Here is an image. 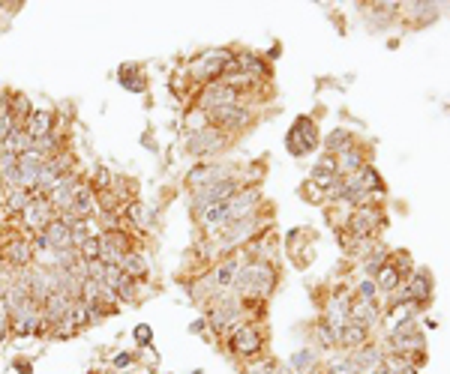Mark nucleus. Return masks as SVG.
I'll list each match as a JSON object with an SVG mask.
<instances>
[{"mask_svg":"<svg viewBox=\"0 0 450 374\" xmlns=\"http://www.w3.org/2000/svg\"><path fill=\"white\" fill-rule=\"evenodd\" d=\"M225 144H228L225 135L219 132V129L207 126V129H202V132H193L186 138V153L189 156H216Z\"/></svg>","mask_w":450,"mask_h":374,"instance_id":"1a4fd4ad","label":"nucleus"},{"mask_svg":"<svg viewBox=\"0 0 450 374\" xmlns=\"http://www.w3.org/2000/svg\"><path fill=\"white\" fill-rule=\"evenodd\" d=\"M39 327H43V306H27L22 315L13 318V332L15 336H36Z\"/></svg>","mask_w":450,"mask_h":374,"instance_id":"aec40b11","label":"nucleus"},{"mask_svg":"<svg viewBox=\"0 0 450 374\" xmlns=\"http://www.w3.org/2000/svg\"><path fill=\"white\" fill-rule=\"evenodd\" d=\"M9 332H13V315L6 309V299H0V341H3Z\"/></svg>","mask_w":450,"mask_h":374,"instance_id":"ea45409f","label":"nucleus"},{"mask_svg":"<svg viewBox=\"0 0 450 374\" xmlns=\"http://www.w3.org/2000/svg\"><path fill=\"white\" fill-rule=\"evenodd\" d=\"M363 338H366V329L360 327V323H352V320H348L345 327L339 329V345H343V348L357 350L360 345H363Z\"/></svg>","mask_w":450,"mask_h":374,"instance_id":"7c9ffc66","label":"nucleus"},{"mask_svg":"<svg viewBox=\"0 0 450 374\" xmlns=\"http://www.w3.org/2000/svg\"><path fill=\"white\" fill-rule=\"evenodd\" d=\"M408 13L414 18H429V15H435V6L433 3H408Z\"/></svg>","mask_w":450,"mask_h":374,"instance_id":"a18cd8bd","label":"nucleus"},{"mask_svg":"<svg viewBox=\"0 0 450 374\" xmlns=\"http://www.w3.org/2000/svg\"><path fill=\"white\" fill-rule=\"evenodd\" d=\"M366 374H390V371H387V368H384V366H375V368H369V371H366Z\"/></svg>","mask_w":450,"mask_h":374,"instance_id":"3c124183","label":"nucleus"},{"mask_svg":"<svg viewBox=\"0 0 450 374\" xmlns=\"http://www.w3.org/2000/svg\"><path fill=\"white\" fill-rule=\"evenodd\" d=\"M336 171L339 174H360V171H363V156L357 153L354 147H348L345 153H339V162H336Z\"/></svg>","mask_w":450,"mask_h":374,"instance_id":"2f4dec72","label":"nucleus"},{"mask_svg":"<svg viewBox=\"0 0 450 374\" xmlns=\"http://www.w3.org/2000/svg\"><path fill=\"white\" fill-rule=\"evenodd\" d=\"M258 231H262V219L253 213V216L234 221V225H228L223 234H219V246H223V249H234V246H240V242H246L249 237H255Z\"/></svg>","mask_w":450,"mask_h":374,"instance_id":"9b49d317","label":"nucleus"},{"mask_svg":"<svg viewBox=\"0 0 450 374\" xmlns=\"http://www.w3.org/2000/svg\"><path fill=\"white\" fill-rule=\"evenodd\" d=\"M120 270H123L129 279H135V281H138V279H144V276H147V260H144L142 251H133V249H129V251H126V258H123V264H120Z\"/></svg>","mask_w":450,"mask_h":374,"instance_id":"c756f323","label":"nucleus"},{"mask_svg":"<svg viewBox=\"0 0 450 374\" xmlns=\"http://www.w3.org/2000/svg\"><path fill=\"white\" fill-rule=\"evenodd\" d=\"M43 234H45L48 242H52V249H75L73 246V234H69V225H63L60 219H54Z\"/></svg>","mask_w":450,"mask_h":374,"instance_id":"a878e982","label":"nucleus"},{"mask_svg":"<svg viewBox=\"0 0 450 374\" xmlns=\"http://www.w3.org/2000/svg\"><path fill=\"white\" fill-rule=\"evenodd\" d=\"M399 281H403V276H399V270L396 267H390V264H384L382 270L375 272V285L382 288V290H393Z\"/></svg>","mask_w":450,"mask_h":374,"instance_id":"e433bc0d","label":"nucleus"},{"mask_svg":"<svg viewBox=\"0 0 450 374\" xmlns=\"http://www.w3.org/2000/svg\"><path fill=\"white\" fill-rule=\"evenodd\" d=\"M0 264H3V251H0Z\"/></svg>","mask_w":450,"mask_h":374,"instance_id":"5fc2aeb1","label":"nucleus"},{"mask_svg":"<svg viewBox=\"0 0 450 374\" xmlns=\"http://www.w3.org/2000/svg\"><path fill=\"white\" fill-rule=\"evenodd\" d=\"M129 362H133V353H120V357H114V366L117 368H126Z\"/></svg>","mask_w":450,"mask_h":374,"instance_id":"09e8293b","label":"nucleus"},{"mask_svg":"<svg viewBox=\"0 0 450 374\" xmlns=\"http://www.w3.org/2000/svg\"><path fill=\"white\" fill-rule=\"evenodd\" d=\"M69 216H73L75 221H84V219H93L99 216V198L90 183H82L75 189V198H73V207L66 210Z\"/></svg>","mask_w":450,"mask_h":374,"instance_id":"f8f14e48","label":"nucleus"},{"mask_svg":"<svg viewBox=\"0 0 450 374\" xmlns=\"http://www.w3.org/2000/svg\"><path fill=\"white\" fill-rule=\"evenodd\" d=\"M378 221H382V216H378V210L363 207V210H360V213L352 219V225H348V231H352V237H354V240H366V237L378 228Z\"/></svg>","mask_w":450,"mask_h":374,"instance_id":"412c9836","label":"nucleus"},{"mask_svg":"<svg viewBox=\"0 0 450 374\" xmlns=\"http://www.w3.org/2000/svg\"><path fill=\"white\" fill-rule=\"evenodd\" d=\"M348 315H352V302H348L345 297H336V299H330V306H327V327L330 329H343L345 323H348Z\"/></svg>","mask_w":450,"mask_h":374,"instance_id":"393cba45","label":"nucleus"},{"mask_svg":"<svg viewBox=\"0 0 450 374\" xmlns=\"http://www.w3.org/2000/svg\"><path fill=\"white\" fill-rule=\"evenodd\" d=\"M339 171H336V159H330V156H324L318 165L313 168V183L318 186V189H333L336 183H339Z\"/></svg>","mask_w":450,"mask_h":374,"instance_id":"5701e85b","label":"nucleus"},{"mask_svg":"<svg viewBox=\"0 0 450 374\" xmlns=\"http://www.w3.org/2000/svg\"><path fill=\"white\" fill-rule=\"evenodd\" d=\"M324 147H327V153L330 156H339V153H345L348 147H352V135L345 132V129H336V132H330L327 135V141H324Z\"/></svg>","mask_w":450,"mask_h":374,"instance_id":"f704fd0d","label":"nucleus"},{"mask_svg":"<svg viewBox=\"0 0 450 374\" xmlns=\"http://www.w3.org/2000/svg\"><path fill=\"white\" fill-rule=\"evenodd\" d=\"M315 144H318V129H315V123L309 117H297L294 120V129L285 138V147L292 150L294 156H306Z\"/></svg>","mask_w":450,"mask_h":374,"instance_id":"6e6552de","label":"nucleus"},{"mask_svg":"<svg viewBox=\"0 0 450 374\" xmlns=\"http://www.w3.org/2000/svg\"><path fill=\"white\" fill-rule=\"evenodd\" d=\"M348 320H352V323H360L363 329L375 327V323H378V309H375V302H354Z\"/></svg>","mask_w":450,"mask_h":374,"instance_id":"bb28decb","label":"nucleus"},{"mask_svg":"<svg viewBox=\"0 0 450 374\" xmlns=\"http://www.w3.org/2000/svg\"><path fill=\"white\" fill-rule=\"evenodd\" d=\"M126 219L133 221L135 228H144L147 213H144V204H142V201H129V204H126Z\"/></svg>","mask_w":450,"mask_h":374,"instance_id":"4c0bfd02","label":"nucleus"},{"mask_svg":"<svg viewBox=\"0 0 450 374\" xmlns=\"http://www.w3.org/2000/svg\"><path fill=\"white\" fill-rule=\"evenodd\" d=\"M273 285H276V272L264 260H249L234 276V290L243 299H262L273 290Z\"/></svg>","mask_w":450,"mask_h":374,"instance_id":"f03ea898","label":"nucleus"},{"mask_svg":"<svg viewBox=\"0 0 450 374\" xmlns=\"http://www.w3.org/2000/svg\"><path fill=\"white\" fill-rule=\"evenodd\" d=\"M399 374H417V371H414V366H405V368L399 371Z\"/></svg>","mask_w":450,"mask_h":374,"instance_id":"864d4df0","label":"nucleus"},{"mask_svg":"<svg viewBox=\"0 0 450 374\" xmlns=\"http://www.w3.org/2000/svg\"><path fill=\"white\" fill-rule=\"evenodd\" d=\"M22 219H24L27 228H33L36 234H43V231L57 219V213H54V207L48 204V198H33L30 201V207L22 213Z\"/></svg>","mask_w":450,"mask_h":374,"instance_id":"4468645a","label":"nucleus"},{"mask_svg":"<svg viewBox=\"0 0 450 374\" xmlns=\"http://www.w3.org/2000/svg\"><path fill=\"white\" fill-rule=\"evenodd\" d=\"M228 60H232V52H225V48H210V52L198 54V60H193L189 72H193L195 78H204L207 84H210V81H219V78H223Z\"/></svg>","mask_w":450,"mask_h":374,"instance_id":"20e7f679","label":"nucleus"},{"mask_svg":"<svg viewBox=\"0 0 450 374\" xmlns=\"http://www.w3.org/2000/svg\"><path fill=\"white\" fill-rule=\"evenodd\" d=\"M327 374H360V368H357V362H354L352 357H348V359H339V362H333Z\"/></svg>","mask_w":450,"mask_h":374,"instance_id":"79ce46f5","label":"nucleus"},{"mask_svg":"<svg viewBox=\"0 0 450 374\" xmlns=\"http://www.w3.org/2000/svg\"><path fill=\"white\" fill-rule=\"evenodd\" d=\"M357 294H360V302H375L378 285H375L373 279H363V281H360V288H357Z\"/></svg>","mask_w":450,"mask_h":374,"instance_id":"a19ab883","label":"nucleus"},{"mask_svg":"<svg viewBox=\"0 0 450 374\" xmlns=\"http://www.w3.org/2000/svg\"><path fill=\"white\" fill-rule=\"evenodd\" d=\"M243 189L240 186V180H219V183H210L204 189H193V213L195 216H202L207 213L210 207H216V204H225L228 198H234L237 192Z\"/></svg>","mask_w":450,"mask_h":374,"instance_id":"7ed1b4c3","label":"nucleus"},{"mask_svg":"<svg viewBox=\"0 0 450 374\" xmlns=\"http://www.w3.org/2000/svg\"><path fill=\"white\" fill-rule=\"evenodd\" d=\"M237 102H240V93L234 87H228L225 81H210V84H204L202 96H198V111L210 114V111H216L223 105H237Z\"/></svg>","mask_w":450,"mask_h":374,"instance_id":"423d86ee","label":"nucleus"},{"mask_svg":"<svg viewBox=\"0 0 450 374\" xmlns=\"http://www.w3.org/2000/svg\"><path fill=\"white\" fill-rule=\"evenodd\" d=\"M93 186H96V189H112V186H114V180H112V174H108V168L99 165V168L93 171Z\"/></svg>","mask_w":450,"mask_h":374,"instance_id":"37998d69","label":"nucleus"},{"mask_svg":"<svg viewBox=\"0 0 450 374\" xmlns=\"http://www.w3.org/2000/svg\"><path fill=\"white\" fill-rule=\"evenodd\" d=\"M390 341H393V348L399 357H405L408 350H423V332L417 329V320H405V323H399V327L390 329Z\"/></svg>","mask_w":450,"mask_h":374,"instance_id":"9d476101","label":"nucleus"},{"mask_svg":"<svg viewBox=\"0 0 450 374\" xmlns=\"http://www.w3.org/2000/svg\"><path fill=\"white\" fill-rule=\"evenodd\" d=\"M78 186H82V183H78L75 174H63V177H60V183L48 192V204L54 207V213H66V210L73 207V198H75Z\"/></svg>","mask_w":450,"mask_h":374,"instance_id":"f3484780","label":"nucleus"},{"mask_svg":"<svg viewBox=\"0 0 450 374\" xmlns=\"http://www.w3.org/2000/svg\"><path fill=\"white\" fill-rule=\"evenodd\" d=\"M129 251V240L123 231H103L99 234V260L105 267H120Z\"/></svg>","mask_w":450,"mask_h":374,"instance_id":"0eeeda50","label":"nucleus"},{"mask_svg":"<svg viewBox=\"0 0 450 374\" xmlns=\"http://www.w3.org/2000/svg\"><path fill=\"white\" fill-rule=\"evenodd\" d=\"M258 201H262V192H258V189H240L234 198L225 201V204H216V207H210L207 213H202V221H204V228L223 234L228 225H234V221L253 216L255 207H258Z\"/></svg>","mask_w":450,"mask_h":374,"instance_id":"f257e3e1","label":"nucleus"},{"mask_svg":"<svg viewBox=\"0 0 450 374\" xmlns=\"http://www.w3.org/2000/svg\"><path fill=\"white\" fill-rule=\"evenodd\" d=\"M0 204H6V189H3V183H0Z\"/></svg>","mask_w":450,"mask_h":374,"instance_id":"603ef678","label":"nucleus"},{"mask_svg":"<svg viewBox=\"0 0 450 374\" xmlns=\"http://www.w3.org/2000/svg\"><path fill=\"white\" fill-rule=\"evenodd\" d=\"M318 341H322L324 348H333L336 341H339V332H336V329H330L327 323H322V327H318Z\"/></svg>","mask_w":450,"mask_h":374,"instance_id":"c03bdc74","label":"nucleus"},{"mask_svg":"<svg viewBox=\"0 0 450 374\" xmlns=\"http://www.w3.org/2000/svg\"><path fill=\"white\" fill-rule=\"evenodd\" d=\"M207 120L213 123V129H240V126L249 123V111L240 102L237 105H223V108L210 111Z\"/></svg>","mask_w":450,"mask_h":374,"instance_id":"2eb2a0df","label":"nucleus"},{"mask_svg":"<svg viewBox=\"0 0 450 374\" xmlns=\"http://www.w3.org/2000/svg\"><path fill=\"white\" fill-rule=\"evenodd\" d=\"M15 368H18V374H33V366H30V362H22V359L15 362Z\"/></svg>","mask_w":450,"mask_h":374,"instance_id":"8fccbe9b","label":"nucleus"},{"mask_svg":"<svg viewBox=\"0 0 450 374\" xmlns=\"http://www.w3.org/2000/svg\"><path fill=\"white\" fill-rule=\"evenodd\" d=\"M30 147H33V141H30V135L24 132V129H13V132L3 138V153L22 156V153H27Z\"/></svg>","mask_w":450,"mask_h":374,"instance_id":"c85d7f7f","label":"nucleus"},{"mask_svg":"<svg viewBox=\"0 0 450 374\" xmlns=\"http://www.w3.org/2000/svg\"><path fill=\"white\" fill-rule=\"evenodd\" d=\"M234 165H219V162H202V165L189 168L186 183L189 189H204L210 183H219V180H234Z\"/></svg>","mask_w":450,"mask_h":374,"instance_id":"39448f33","label":"nucleus"},{"mask_svg":"<svg viewBox=\"0 0 450 374\" xmlns=\"http://www.w3.org/2000/svg\"><path fill=\"white\" fill-rule=\"evenodd\" d=\"M3 264H9L13 270H30V264H33V246H30V240H9L3 246Z\"/></svg>","mask_w":450,"mask_h":374,"instance_id":"dca6fc26","label":"nucleus"},{"mask_svg":"<svg viewBox=\"0 0 450 374\" xmlns=\"http://www.w3.org/2000/svg\"><path fill=\"white\" fill-rule=\"evenodd\" d=\"M117 78H120V84H123L126 90H133V93H142V90H144V78L138 75L135 66H123L117 72Z\"/></svg>","mask_w":450,"mask_h":374,"instance_id":"c9c22d12","label":"nucleus"},{"mask_svg":"<svg viewBox=\"0 0 450 374\" xmlns=\"http://www.w3.org/2000/svg\"><path fill=\"white\" fill-rule=\"evenodd\" d=\"M288 366H292L297 374H313V368H315V350L313 348H300L297 353L288 357Z\"/></svg>","mask_w":450,"mask_h":374,"instance_id":"473e14b6","label":"nucleus"},{"mask_svg":"<svg viewBox=\"0 0 450 374\" xmlns=\"http://www.w3.org/2000/svg\"><path fill=\"white\" fill-rule=\"evenodd\" d=\"M78 255H82V260H99V237L84 240L82 246H78Z\"/></svg>","mask_w":450,"mask_h":374,"instance_id":"58836bf2","label":"nucleus"},{"mask_svg":"<svg viewBox=\"0 0 450 374\" xmlns=\"http://www.w3.org/2000/svg\"><path fill=\"white\" fill-rule=\"evenodd\" d=\"M0 156H3V144H0Z\"/></svg>","mask_w":450,"mask_h":374,"instance_id":"6e6d98bb","label":"nucleus"},{"mask_svg":"<svg viewBox=\"0 0 450 374\" xmlns=\"http://www.w3.org/2000/svg\"><path fill=\"white\" fill-rule=\"evenodd\" d=\"M237 270H240V264L232 258V260H223L213 272H210V285H213L216 290H228V288H234V276H237Z\"/></svg>","mask_w":450,"mask_h":374,"instance_id":"b1692460","label":"nucleus"},{"mask_svg":"<svg viewBox=\"0 0 450 374\" xmlns=\"http://www.w3.org/2000/svg\"><path fill=\"white\" fill-rule=\"evenodd\" d=\"M133 336H135V341H138V345H142V348L153 341V332H150V327H144V323H142V327H135Z\"/></svg>","mask_w":450,"mask_h":374,"instance_id":"49530a36","label":"nucleus"},{"mask_svg":"<svg viewBox=\"0 0 450 374\" xmlns=\"http://www.w3.org/2000/svg\"><path fill=\"white\" fill-rule=\"evenodd\" d=\"M24 132L30 135V141H39V138L52 135L54 132V111L52 108H36L33 114L27 117Z\"/></svg>","mask_w":450,"mask_h":374,"instance_id":"6ab92c4d","label":"nucleus"},{"mask_svg":"<svg viewBox=\"0 0 450 374\" xmlns=\"http://www.w3.org/2000/svg\"><path fill=\"white\" fill-rule=\"evenodd\" d=\"M276 366H270V362H255V366H246L243 374H273Z\"/></svg>","mask_w":450,"mask_h":374,"instance_id":"de8ad7c7","label":"nucleus"},{"mask_svg":"<svg viewBox=\"0 0 450 374\" xmlns=\"http://www.w3.org/2000/svg\"><path fill=\"white\" fill-rule=\"evenodd\" d=\"M405 297L412 302H426L433 297V276L426 270H417L412 279H408V288H405Z\"/></svg>","mask_w":450,"mask_h":374,"instance_id":"4be33fe9","label":"nucleus"},{"mask_svg":"<svg viewBox=\"0 0 450 374\" xmlns=\"http://www.w3.org/2000/svg\"><path fill=\"white\" fill-rule=\"evenodd\" d=\"M352 359L357 362V368L360 371H369V368H375V366H382V359H384V353L378 350L375 345H363V348H357L352 353Z\"/></svg>","mask_w":450,"mask_h":374,"instance_id":"cd10ccee","label":"nucleus"},{"mask_svg":"<svg viewBox=\"0 0 450 374\" xmlns=\"http://www.w3.org/2000/svg\"><path fill=\"white\" fill-rule=\"evenodd\" d=\"M30 201H33V195H30L27 189L6 192V213H24V210L30 207Z\"/></svg>","mask_w":450,"mask_h":374,"instance_id":"72a5a7b5","label":"nucleus"},{"mask_svg":"<svg viewBox=\"0 0 450 374\" xmlns=\"http://www.w3.org/2000/svg\"><path fill=\"white\" fill-rule=\"evenodd\" d=\"M48 165V159L43 153H36V150H27V153L18 156V177H22V189L33 192L36 183H39V171Z\"/></svg>","mask_w":450,"mask_h":374,"instance_id":"ddd939ff","label":"nucleus"},{"mask_svg":"<svg viewBox=\"0 0 450 374\" xmlns=\"http://www.w3.org/2000/svg\"><path fill=\"white\" fill-rule=\"evenodd\" d=\"M232 350L240 353V357H255V353L262 350V332H258L253 323H240V327L234 329Z\"/></svg>","mask_w":450,"mask_h":374,"instance_id":"a211bd4d","label":"nucleus"}]
</instances>
